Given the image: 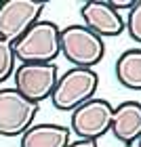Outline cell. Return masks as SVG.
Here are the masks:
<instances>
[{"label": "cell", "instance_id": "3957f363", "mask_svg": "<svg viewBox=\"0 0 141 147\" xmlns=\"http://www.w3.org/2000/svg\"><path fill=\"white\" fill-rule=\"evenodd\" d=\"M61 55L74 67L93 69L105 57V42L89 28L74 23L61 28Z\"/></svg>", "mask_w": 141, "mask_h": 147}, {"label": "cell", "instance_id": "8fae6325", "mask_svg": "<svg viewBox=\"0 0 141 147\" xmlns=\"http://www.w3.org/2000/svg\"><path fill=\"white\" fill-rule=\"evenodd\" d=\"M116 80L129 90H141V49H129L118 57Z\"/></svg>", "mask_w": 141, "mask_h": 147}, {"label": "cell", "instance_id": "5b68a950", "mask_svg": "<svg viewBox=\"0 0 141 147\" xmlns=\"http://www.w3.org/2000/svg\"><path fill=\"white\" fill-rule=\"evenodd\" d=\"M112 118H114V105L107 99L93 97L91 101H86L84 105L72 111L70 130L78 139L99 141L105 132H110Z\"/></svg>", "mask_w": 141, "mask_h": 147}, {"label": "cell", "instance_id": "277c9868", "mask_svg": "<svg viewBox=\"0 0 141 147\" xmlns=\"http://www.w3.org/2000/svg\"><path fill=\"white\" fill-rule=\"evenodd\" d=\"M38 103L25 99L17 88H0V135L21 137L34 126Z\"/></svg>", "mask_w": 141, "mask_h": 147}, {"label": "cell", "instance_id": "52a82bcc", "mask_svg": "<svg viewBox=\"0 0 141 147\" xmlns=\"http://www.w3.org/2000/svg\"><path fill=\"white\" fill-rule=\"evenodd\" d=\"M46 9L44 2L34 0H4L0 2V38L15 44L32 25L40 21Z\"/></svg>", "mask_w": 141, "mask_h": 147}, {"label": "cell", "instance_id": "9c48e42d", "mask_svg": "<svg viewBox=\"0 0 141 147\" xmlns=\"http://www.w3.org/2000/svg\"><path fill=\"white\" fill-rule=\"evenodd\" d=\"M110 130L122 145H135L141 139V103L124 101L114 107Z\"/></svg>", "mask_w": 141, "mask_h": 147}, {"label": "cell", "instance_id": "9a60e30c", "mask_svg": "<svg viewBox=\"0 0 141 147\" xmlns=\"http://www.w3.org/2000/svg\"><path fill=\"white\" fill-rule=\"evenodd\" d=\"M68 147H99V143L97 141H86V139H78V141L70 143Z\"/></svg>", "mask_w": 141, "mask_h": 147}, {"label": "cell", "instance_id": "8992f818", "mask_svg": "<svg viewBox=\"0 0 141 147\" xmlns=\"http://www.w3.org/2000/svg\"><path fill=\"white\" fill-rule=\"evenodd\" d=\"M13 80L25 99L40 103L51 99L59 80V67L57 63H21L13 74Z\"/></svg>", "mask_w": 141, "mask_h": 147}, {"label": "cell", "instance_id": "6da1fadb", "mask_svg": "<svg viewBox=\"0 0 141 147\" xmlns=\"http://www.w3.org/2000/svg\"><path fill=\"white\" fill-rule=\"evenodd\" d=\"M21 63H55L61 55V28L53 21H38L13 44Z\"/></svg>", "mask_w": 141, "mask_h": 147}, {"label": "cell", "instance_id": "7c38bea8", "mask_svg": "<svg viewBox=\"0 0 141 147\" xmlns=\"http://www.w3.org/2000/svg\"><path fill=\"white\" fill-rule=\"evenodd\" d=\"M17 57H15V49L11 42L0 38V84L6 82L9 78H13V74L17 69Z\"/></svg>", "mask_w": 141, "mask_h": 147}, {"label": "cell", "instance_id": "2e32d148", "mask_svg": "<svg viewBox=\"0 0 141 147\" xmlns=\"http://www.w3.org/2000/svg\"><path fill=\"white\" fill-rule=\"evenodd\" d=\"M137 147H141V139H139V141H137Z\"/></svg>", "mask_w": 141, "mask_h": 147}, {"label": "cell", "instance_id": "ba28073f", "mask_svg": "<svg viewBox=\"0 0 141 147\" xmlns=\"http://www.w3.org/2000/svg\"><path fill=\"white\" fill-rule=\"evenodd\" d=\"M84 19V28H89L99 38H116L126 30L122 15L107 2V0H91L80 9Z\"/></svg>", "mask_w": 141, "mask_h": 147}, {"label": "cell", "instance_id": "4fadbf2b", "mask_svg": "<svg viewBox=\"0 0 141 147\" xmlns=\"http://www.w3.org/2000/svg\"><path fill=\"white\" fill-rule=\"evenodd\" d=\"M124 25H126V32H129L131 40L141 44V0L135 2V6L129 11V17H126Z\"/></svg>", "mask_w": 141, "mask_h": 147}, {"label": "cell", "instance_id": "7a4b0ae2", "mask_svg": "<svg viewBox=\"0 0 141 147\" xmlns=\"http://www.w3.org/2000/svg\"><path fill=\"white\" fill-rule=\"evenodd\" d=\"M97 88L99 76L95 69L72 67L63 76H59L57 86L51 95V103L59 111H74L86 101H91L97 95Z\"/></svg>", "mask_w": 141, "mask_h": 147}, {"label": "cell", "instance_id": "5bb4252c", "mask_svg": "<svg viewBox=\"0 0 141 147\" xmlns=\"http://www.w3.org/2000/svg\"><path fill=\"white\" fill-rule=\"evenodd\" d=\"M107 2H110L118 13H120V11H131L133 6H135V2H133V0H107Z\"/></svg>", "mask_w": 141, "mask_h": 147}, {"label": "cell", "instance_id": "30bf717a", "mask_svg": "<svg viewBox=\"0 0 141 147\" xmlns=\"http://www.w3.org/2000/svg\"><path fill=\"white\" fill-rule=\"evenodd\" d=\"M72 130L63 124H34L21 135V147H68Z\"/></svg>", "mask_w": 141, "mask_h": 147}]
</instances>
